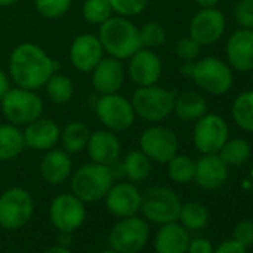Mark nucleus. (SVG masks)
<instances>
[{
	"label": "nucleus",
	"instance_id": "nucleus-41",
	"mask_svg": "<svg viewBox=\"0 0 253 253\" xmlns=\"http://www.w3.org/2000/svg\"><path fill=\"white\" fill-rule=\"evenodd\" d=\"M213 253H247V247L232 238V240H226V241L220 243L213 250Z\"/></svg>",
	"mask_w": 253,
	"mask_h": 253
},
{
	"label": "nucleus",
	"instance_id": "nucleus-12",
	"mask_svg": "<svg viewBox=\"0 0 253 253\" xmlns=\"http://www.w3.org/2000/svg\"><path fill=\"white\" fill-rule=\"evenodd\" d=\"M86 219L85 203L72 192L57 195L49 206V220L60 232L72 234L84 225Z\"/></svg>",
	"mask_w": 253,
	"mask_h": 253
},
{
	"label": "nucleus",
	"instance_id": "nucleus-7",
	"mask_svg": "<svg viewBox=\"0 0 253 253\" xmlns=\"http://www.w3.org/2000/svg\"><path fill=\"white\" fill-rule=\"evenodd\" d=\"M149 234V223L143 217H121L109 232V244L119 253H139L145 249Z\"/></svg>",
	"mask_w": 253,
	"mask_h": 253
},
{
	"label": "nucleus",
	"instance_id": "nucleus-47",
	"mask_svg": "<svg viewBox=\"0 0 253 253\" xmlns=\"http://www.w3.org/2000/svg\"><path fill=\"white\" fill-rule=\"evenodd\" d=\"M100 253H119V252H116V250H113V249H107V250H103V252H100Z\"/></svg>",
	"mask_w": 253,
	"mask_h": 253
},
{
	"label": "nucleus",
	"instance_id": "nucleus-16",
	"mask_svg": "<svg viewBox=\"0 0 253 253\" xmlns=\"http://www.w3.org/2000/svg\"><path fill=\"white\" fill-rule=\"evenodd\" d=\"M128 76L139 86L158 84L163 75V61L152 49H139L128 58Z\"/></svg>",
	"mask_w": 253,
	"mask_h": 253
},
{
	"label": "nucleus",
	"instance_id": "nucleus-42",
	"mask_svg": "<svg viewBox=\"0 0 253 253\" xmlns=\"http://www.w3.org/2000/svg\"><path fill=\"white\" fill-rule=\"evenodd\" d=\"M213 246L206 238H194L189 241L186 253H213Z\"/></svg>",
	"mask_w": 253,
	"mask_h": 253
},
{
	"label": "nucleus",
	"instance_id": "nucleus-13",
	"mask_svg": "<svg viewBox=\"0 0 253 253\" xmlns=\"http://www.w3.org/2000/svg\"><path fill=\"white\" fill-rule=\"evenodd\" d=\"M140 151L160 164H167L179 152V139L176 133L167 126L154 125L146 128L139 140Z\"/></svg>",
	"mask_w": 253,
	"mask_h": 253
},
{
	"label": "nucleus",
	"instance_id": "nucleus-48",
	"mask_svg": "<svg viewBox=\"0 0 253 253\" xmlns=\"http://www.w3.org/2000/svg\"><path fill=\"white\" fill-rule=\"evenodd\" d=\"M250 73H252V85H253V70H252Z\"/></svg>",
	"mask_w": 253,
	"mask_h": 253
},
{
	"label": "nucleus",
	"instance_id": "nucleus-2",
	"mask_svg": "<svg viewBox=\"0 0 253 253\" xmlns=\"http://www.w3.org/2000/svg\"><path fill=\"white\" fill-rule=\"evenodd\" d=\"M98 39L109 57L116 60H128L143 48L139 27L125 17H110L100 24Z\"/></svg>",
	"mask_w": 253,
	"mask_h": 253
},
{
	"label": "nucleus",
	"instance_id": "nucleus-44",
	"mask_svg": "<svg viewBox=\"0 0 253 253\" xmlns=\"http://www.w3.org/2000/svg\"><path fill=\"white\" fill-rule=\"evenodd\" d=\"M45 253H72V250L67 246L58 244V246H52L48 250H45Z\"/></svg>",
	"mask_w": 253,
	"mask_h": 253
},
{
	"label": "nucleus",
	"instance_id": "nucleus-5",
	"mask_svg": "<svg viewBox=\"0 0 253 253\" xmlns=\"http://www.w3.org/2000/svg\"><path fill=\"white\" fill-rule=\"evenodd\" d=\"M182 201L179 195L166 186H154L142 194V206L140 211L143 219L155 223L164 225L170 222H176L179 219Z\"/></svg>",
	"mask_w": 253,
	"mask_h": 253
},
{
	"label": "nucleus",
	"instance_id": "nucleus-18",
	"mask_svg": "<svg viewBox=\"0 0 253 253\" xmlns=\"http://www.w3.org/2000/svg\"><path fill=\"white\" fill-rule=\"evenodd\" d=\"M104 49L100 43L98 36L84 33L75 38L70 46V61L73 67L82 73H91L92 69L103 58Z\"/></svg>",
	"mask_w": 253,
	"mask_h": 253
},
{
	"label": "nucleus",
	"instance_id": "nucleus-14",
	"mask_svg": "<svg viewBox=\"0 0 253 253\" xmlns=\"http://www.w3.org/2000/svg\"><path fill=\"white\" fill-rule=\"evenodd\" d=\"M226 20L217 8H201L189 21V38L201 46L213 45L223 36Z\"/></svg>",
	"mask_w": 253,
	"mask_h": 253
},
{
	"label": "nucleus",
	"instance_id": "nucleus-43",
	"mask_svg": "<svg viewBox=\"0 0 253 253\" xmlns=\"http://www.w3.org/2000/svg\"><path fill=\"white\" fill-rule=\"evenodd\" d=\"M11 89V81L8 78V75L0 69V100L3 98V95Z\"/></svg>",
	"mask_w": 253,
	"mask_h": 253
},
{
	"label": "nucleus",
	"instance_id": "nucleus-45",
	"mask_svg": "<svg viewBox=\"0 0 253 253\" xmlns=\"http://www.w3.org/2000/svg\"><path fill=\"white\" fill-rule=\"evenodd\" d=\"M220 0H195L200 8H216Z\"/></svg>",
	"mask_w": 253,
	"mask_h": 253
},
{
	"label": "nucleus",
	"instance_id": "nucleus-38",
	"mask_svg": "<svg viewBox=\"0 0 253 253\" xmlns=\"http://www.w3.org/2000/svg\"><path fill=\"white\" fill-rule=\"evenodd\" d=\"M234 17L240 29L253 30V0H238L234 8Z\"/></svg>",
	"mask_w": 253,
	"mask_h": 253
},
{
	"label": "nucleus",
	"instance_id": "nucleus-1",
	"mask_svg": "<svg viewBox=\"0 0 253 253\" xmlns=\"http://www.w3.org/2000/svg\"><path fill=\"white\" fill-rule=\"evenodd\" d=\"M55 72H58V63L36 43H21L9 57L11 79L24 89L38 91L43 88Z\"/></svg>",
	"mask_w": 253,
	"mask_h": 253
},
{
	"label": "nucleus",
	"instance_id": "nucleus-31",
	"mask_svg": "<svg viewBox=\"0 0 253 253\" xmlns=\"http://www.w3.org/2000/svg\"><path fill=\"white\" fill-rule=\"evenodd\" d=\"M177 220L188 231H198V229H203V228L207 226L209 210L201 203L188 201V203L182 204Z\"/></svg>",
	"mask_w": 253,
	"mask_h": 253
},
{
	"label": "nucleus",
	"instance_id": "nucleus-24",
	"mask_svg": "<svg viewBox=\"0 0 253 253\" xmlns=\"http://www.w3.org/2000/svg\"><path fill=\"white\" fill-rule=\"evenodd\" d=\"M189 241L188 229L176 220L161 225L154 240V249L157 253H186Z\"/></svg>",
	"mask_w": 253,
	"mask_h": 253
},
{
	"label": "nucleus",
	"instance_id": "nucleus-28",
	"mask_svg": "<svg viewBox=\"0 0 253 253\" xmlns=\"http://www.w3.org/2000/svg\"><path fill=\"white\" fill-rule=\"evenodd\" d=\"M121 164L124 176L133 183L145 180L152 171V161L142 151L128 152Z\"/></svg>",
	"mask_w": 253,
	"mask_h": 253
},
{
	"label": "nucleus",
	"instance_id": "nucleus-15",
	"mask_svg": "<svg viewBox=\"0 0 253 253\" xmlns=\"http://www.w3.org/2000/svg\"><path fill=\"white\" fill-rule=\"evenodd\" d=\"M104 204L109 213L116 217H128L140 211L142 192L133 182H118L110 186L104 195Z\"/></svg>",
	"mask_w": 253,
	"mask_h": 253
},
{
	"label": "nucleus",
	"instance_id": "nucleus-40",
	"mask_svg": "<svg viewBox=\"0 0 253 253\" xmlns=\"http://www.w3.org/2000/svg\"><path fill=\"white\" fill-rule=\"evenodd\" d=\"M234 240L243 246L253 244V222L252 220H241L234 228Z\"/></svg>",
	"mask_w": 253,
	"mask_h": 253
},
{
	"label": "nucleus",
	"instance_id": "nucleus-37",
	"mask_svg": "<svg viewBox=\"0 0 253 253\" xmlns=\"http://www.w3.org/2000/svg\"><path fill=\"white\" fill-rule=\"evenodd\" d=\"M149 0H109L110 8L119 17L133 18L143 14Z\"/></svg>",
	"mask_w": 253,
	"mask_h": 253
},
{
	"label": "nucleus",
	"instance_id": "nucleus-17",
	"mask_svg": "<svg viewBox=\"0 0 253 253\" xmlns=\"http://www.w3.org/2000/svg\"><path fill=\"white\" fill-rule=\"evenodd\" d=\"M226 60L231 69L237 72L253 70V30L238 29L226 42Z\"/></svg>",
	"mask_w": 253,
	"mask_h": 253
},
{
	"label": "nucleus",
	"instance_id": "nucleus-46",
	"mask_svg": "<svg viewBox=\"0 0 253 253\" xmlns=\"http://www.w3.org/2000/svg\"><path fill=\"white\" fill-rule=\"evenodd\" d=\"M20 0H0V8H6V6H14L18 3Z\"/></svg>",
	"mask_w": 253,
	"mask_h": 253
},
{
	"label": "nucleus",
	"instance_id": "nucleus-23",
	"mask_svg": "<svg viewBox=\"0 0 253 253\" xmlns=\"http://www.w3.org/2000/svg\"><path fill=\"white\" fill-rule=\"evenodd\" d=\"M73 171V161L70 154L61 149H49L41 163V174L49 185L64 183Z\"/></svg>",
	"mask_w": 253,
	"mask_h": 253
},
{
	"label": "nucleus",
	"instance_id": "nucleus-39",
	"mask_svg": "<svg viewBox=\"0 0 253 253\" xmlns=\"http://www.w3.org/2000/svg\"><path fill=\"white\" fill-rule=\"evenodd\" d=\"M200 48L201 45L197 43L192 38H183L180 39L176 46H174V52L176 55L182 60V61H195L200 55Z\"/></svg>",
	"mask_w": 253,
	"mask_h": 253
},
{
	"label": "nucleus",
	"instance_id": "nucleus-3",
	"mask_svg": "<svg viewBox=\"0 0 253 253\" xmlns=\"http://www.w3.org/2000/svg\"><path fill=\"white\" fill-rule=\"evenodd\" d=\"M113 173L109 166L89 163L81 166L70 177V191L81 201L95 203L104 198L113 185Z\"/></svg>",
	"mask_w": 253,
	"mask_h": 253
},
{
	"label": "nucleus",
	"instance_id": "nucleus-26",
	"mask_svg": "<svg viewBox=\"0 0 253 253\" xmlns=\"http://www.w3.org/2000/svg\"><path fill=\"white\" fill-rule=\"evenodd\" d=\"M24 148V134L17 125L0 124V161L17 158Z\"/></svg>",
	"mask_w": 253,
	"mask_h": 253
},
{
	"label": "nucleus",
	"instance_id": "nucleus-11",
	"mask_svg": "<svg viewBox=\"0 0 253 253\" xmlns=\"http://www.w3.org/2000/svg\"><path fill=\"white\" fill-rule=\"evenodd\" d=\"M229 139V126L217 113H206L195 121L192 140L201 154H217Z\"/></svg>",
	"mask_w": 253,
	"mask_h": 253
},
{
	"label": "nucleus",
	"instance_id": "nucleus-4",
	"mask_svg": "<svg viewBox=\"0 0 253 253\" xmlns=\"http://www.w3.org/2000/svg\"><path fill=\"white\" fill-rule=\"evenodd\" d=\"M176 92L163 86L149 85V86H139L134 94L131 104L134 107L136 115L142 119L157 124L164 121L173 113Z\"/></svg>",
	"mask_w": 253,
	"mask_h": 253
},
{
	"label": "nucleus",
	"instance_id": "nucleus-32",
	"mask_svg": "<svg viewBox=\"0 0 253 253\" xmlns=\"http://www.w3.org/2000/svg\"><path fill=\"white\" fill-rule=\"evenodd\" d=\"M45 89H46V94L49 95L51 101H54L57 104L69 103L73 97V92H75V86H73L72 79L63 73H58V72L51 75V78L45 84Z\"/></svg>",
	"mask_w": 253,
	"mask_h": 253
},
{
	"label": "nucleus",
	"instance_id": "nucleus-36",
	"mask_svg": "<svg viewBox=\"0 0 253 253\" xmlns=\"http://www.w3.org/2000/svg\"><path fill=\"white\" fill-rule=\"evenodd\" d=\"M35 6L43 18L57 20L67 14L72 0H35Z\"/></svg>",
	"mask_w": 253,
	"mask_h": 253
},
{
	"label": "nucleus",
	"instance_id": "nucleus-22",
	"mask_svg": "<svg viewBox=\"0 0 253 253\" xmlns=\"http://www.w3.org/2000/svg\"><path fill=\"white\" fill-rule=\"evenodd\" d=\"M228 179V166L220 160L217 154H203V157L195 161V176L194 182L206 189L214 191L220 188Z\"/></svg>",
	"mask_w": 253,
	"mask_h": 253
},
{
	"label": "nucleus",
	"instance_id": "nucleus-21",
	"mask_svg": "<svg viewBox=\"0 0 253 253\" xmlns=\"http://www.w3.org/2000/svg\"><path fill=\"white\" fill-rule=\"evenodd\" d=\"M88 155L92 163L112 166L119 161L121 157V142L118 136L110 130H97L91 131L88 145H86Z\"/></svg>",
	"mask_w": 253,
	"mask_h": 253
},
{
	"label": "nucleus",
	"instance_id": "nucleus-27",
	"mask_svg": "<svg viewBox=\"0 0 253 253\" xmlns=\"http://www.w3.org/2000/svg\"><path fill=\"white\" fill-rule=\"evenodd\" d=\"M89 128L81 121H73L64 126L61 131V143L67 154H79L86 149L89 139Z\"/></svg>",
	"mask_w": 253,
	"mask_h": 253
},
{
	"label": "nucleus",
	"instance_id": "nucleus-30",
	"mask_svg": "<svg viewBox=\"0 0 253 253\" xmlns=\"http://www.w3.org/2000/svg\"><path fill=\"white\" fill-rule=\"evenodd\" d=\"M252 154L250 143L246 139L237 137V139H228L226 143L222 146V149L217 152L220 160L228 167H240L243 166Z\"/></svg>",
	"mask_w": 253,
	"mask_h": 253
},
{
	"label": "nucleus",
	"instance_id": "nucleus-20",
	"mask_svg": "<svg viewBox=\"0 0 253 253\" xmlns=\"http://www.w3.org/2000/svg\"><path fill=\"white\" fill-rule=\"evenodd\" d=\"M23 134L26 146L35 151L54 149L61 139V130L58 124L49 118L42 116L26 125V130L23 131Z\"/></svg>",
	"mask_w": 253,
	"mask_h": 253
},
{
	"label": "nucleus",
	"instance_id": "nucleus-8",
	"mask_svg": "<svg viewBox=\"0 0 253 253\" xmlns=\"http://www.w3.org/2000/svg\"><path fill=\"white\" fill-rule=\"evenodd\" d=\"M2 101V110L5 118L14 125H29L42 116L43 101L32 89H24L20 86L11 88Z\"/></svg>",
	"mask_w": 253,
	"mask_h": 253
},
{
	"label": "nucleus",
	"instance_id": "nucleus-35",
	"mask_svg": "<svg viewBox=\"0 0 253 253\" xmlns=\"http://www.w3.org/2000/svg\"><path fill=\"white\" fill-rule=\"evenodd\" d=\"M139 32L143 48H158L167 41V32L158 21H148L142 29H139Z\"/></svg>",
	"mask_w": 253,
	"mask_h": 253
},
{
	"label": "nucleus",
	"instance_id": "nucleus-6",
	"mask_svg": "<svg viewBox=\"0 0 253 253\" xmlns=\"http://www.w3.org/2000/svg\"><path fill=\"white\" fill-rule=\"evenodd\" d=\"M191 79L198 85L200 89L211 94H226L234 84V73L228 63L217 57H204L194 61Z\"/></svg>",
	"mask_w": 253,
	"mask_h": 253
},
{
	"label": "nucleus",
	"instance_id": "nucleus-29",
	"mask_svg": "<svg viewBox=\"0 0 253 253\" xmlns=\"http://www.w3.org/2000/svg\"><path fill=\"white\" fill-rule=\"evenodd\" d=\"M231 115L241 130L253 133V89L238 94L232 103Z\"/></svg>",
	"mask_w": 253,
	"mask_h": 253
},
{
	"label": "nucleus",
	"instance_id": "nucleus-33",
	"mask_svg": "<svg viewBox=\"0 0 253 253\" xmlns=\"http://www.w3.org/2000/svg\"><path fill=\"white\" fill-rule=\"evenodd\" d=\"M169 176L173 182L185 185L194 180L195 176V161L186 155H174L169 163Z\"/></svg>",
	"mask_w": 253,
	"mask_h": 253
},
{
	"label": "nucleus",
	"instance_id": "nucleus-9",
	"mask_svg": "<svg viewBox=\"0 0 253 253\" xmlns=\"http://www.w3.org/2000/svg\"><path fill=\"white\" fill-rule=\"evenodd\" d=\"M35 201L24 188H9L0 195V226L8 231L23 228L33 216Z\"/></svg>",
	"mask_w": 253,
	"mask_h": 253
},
{
	"label": "nucleus",
	"instance_id": "nucleus-34",
	"mask_svg": "<svg viewBox=\"0 0 253 253\" xmlns=\"http://www.w3.org/2000/svg\"><path fill=\"white\" fill-rule=\"evenodd\" d=\"M112 8L109 0H85L82 6V15L86 23L100 26L112 17Z\"/></svg>",
	"mask_w": 253,
	"mask_h": 253
},
{
	"label": "nucleus",
	"instance_id": "nucleus-25",
	"mask_svg": "<svg viewBox=\"0 0 253 253\" xmlns=\"http://www.w3.org/2000/svg\"><path fill=\"white\" fill-rule=\"evenodd\" d=\"M173 112L183 122H195L207 113V100L197 91H186L176 95Z\"/></svg>",
	"mask_w": 253,
	"mask_h": 253
},
{
	"label": "nucleus",
	"instance_id": "nucleus-19",
	"mask_svg": "<svg viewBox=\"0 0 253 253\" xmlns=\"http://www.w3.org/2000/svg\"><path fill=\"white\" fill-rule=\"evenodd\" d=\"M125 79V69L121 60L113 57L101 58L100 63L91 72L92 88L100 94H113L118 92Z\"/></svg>",
	"mask_w": 253,
	"mask_h": 253
},
{
	"label": "nucleus",
	"instance_id": "nucleus-10",
	"mask_svg": "<svg viewBox=\"0 0 253 253\" xmlns=\"http://www.w3.org/2000/svg\"><path fill=\"white\" fill-rule=\"evenodd\" d=\"M95 113L100 122L113 133L128 130L136 119L131 101L118 92L100 95L95 103Z\"/></svg>",
	"mask_w": 253,
	"mask_h": 253
}]
</instances>
